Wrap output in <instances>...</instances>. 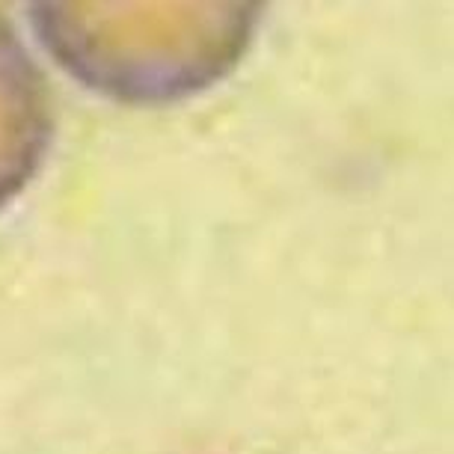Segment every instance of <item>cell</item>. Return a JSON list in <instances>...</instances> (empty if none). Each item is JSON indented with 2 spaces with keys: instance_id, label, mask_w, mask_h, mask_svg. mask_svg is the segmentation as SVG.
Masks as SVG:
<instances>
[{
  "instance_id": "6da1fadb",
  "label": "cell",
  "mask_w": 454,
  "mask_h": 454,
  "mask_svg": "<svg viewBox=\"0 0 454 454\" xmlns=\"http://www.w3.org/2000/svg\"><path fill=\"white\" fill-rule=\"evenodd\" d=\"M42 45L83 87L119 101L205 90L250 48L253 4H36Z\"/></svg>"
},
{
  "instance_id": "7a4b0ae2",
  "label": "cell",
  "mask_w": 454,
  "mask_h": 454,
  "mask_svg": "<svg viewBox=\"0 0 454 454\" xmlns=\"http://www.w3.org/2000/svg\"><path fill=\"white\" fill-rule=\"evenodd\" d=\"M54 137L45 72L0 12V211L39 173Z\"/></svg>"
}]
</instances>
